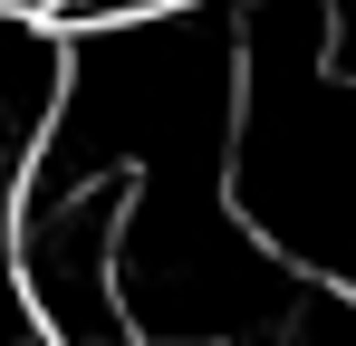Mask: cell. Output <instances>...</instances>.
I'll return each instance as SVG.
<instances>
[{"mask_svg":"<svg viewBox=\"0 0 356 346\" xmlns=\"http://www.w3.org/2000/svg\"><path fill=\"white\" fill-rule=\"evenodd\" d=\"M0 10H29V0H0Z\"/></svg>","mask_w":356,"mask_h":346,"instance_id":"obj_2","label":"cell"},{"mask_svg":"<svg viewBox=\"0 0 356 346\" xmlns=\"http://www.w3.org/2000/svg\"><path fill=\"white\" fill-rule=\"evenodd\" d=\"M202 0H29L19 19L58 29V39H97V29H154V19H183Z\"/></svg>","mask_w":356,"mask_h":346,"instance_id":"obj_1","label":"cell"}]
</instances>
